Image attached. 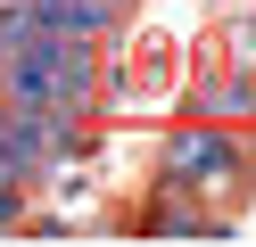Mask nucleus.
<instances>
[{
  "label": "nucleus",
  "mask_w": 256,
  "mask_h": 247,
  "mask_svg": "<svg viewBox=\"0 0 256 247\" xmlns=\"http://www.w3.org/2000/svg\"><path fill=\"white\" fill-rule=\"evenodd\" d=\"M140 66H149V74H124V82H116L124 99H166L174 82H182V49H174V41H157V33L140 41Z\"/></svg>",
  "instance_id": "obj_2"
},
{
  "label": "nucleus",
  "mask_w": 256,
  "mask_h": 247,
  "mask_svg": "<svg viewBox=\"0 0 256 247\" xmlns=\"http://www.w3.org/2000/svg\"><path fill=\"white\" fill-rule=\"evenodd\" d=\"M166 181L182 198H232V181H240V148H232V132L223 124H182V132H166Z\"/></svg>",
  "instance_id": "obj_1"
}]
</instances>
